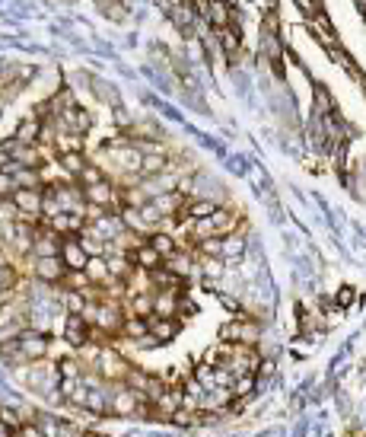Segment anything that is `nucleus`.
Segmentation results:
<instances>
[{"instance_id": "1", "label": "nucleus", "mask_w": 366, "mask_h": 437, "mask_svg": "<svg viewBox=\"0 0 366 437\" xmlns=\"http://www.w3.org/2000/svg\"><path fill=\"white\" fill-rule=\"evenodd\" d=\"M93 374H99V380H105V383H125L127 374H131V364L125 361L118 348L102 345L96 364H93Z\"/></svg>"}, {"instance_id": "2", "label": "nucleus", "mask_w": 366, "mask_h": 437, "mask_svg": "<svg viewBox=\"0 0 366 437\" xmlns=\"http://www.w3.org/2000/svg\"><path fill=\"white\" fill-rule=\"evenodd\" d=\"M143 396L137 390H131L127 383H118L112 390V415L115 418H141V408H143Z\"/></svg>"}, {"instance_id": "3", "label": "nucleus", "mask_w": 366, "mask_h": 437, "mask_svg": "<svg viewBox=\"0 0 366 437\" xmlns=\"http://www.w3.org/2000/svg\"><path fill=\"white\" fill-rule=\"evenodd\" d=\"M19 351H23L26 364H38V361H48V345H51V339H48V332L42 329H23V335H19Z\"/></svg>"}, {"instance_id": "4", "label": "nucleus", "mask_w": 366, "mask_h": 437, "mask_svg": "<svg viewBox=\"0 0 366 437\" xmlns=\"http://www.w3.org/2000/svg\"><path fill=\"white\" fill-rule=\"evenodd\" d=\"M64 275H67V265H64L61 256H42V259L32 256V278L35 281H42V284H61Z\"/></svg>"}, {"instance_id": "5", "label": "nucleus", "mask_w": 366, "mask_h": 437, "mask_svg": "<svg viewBox=\"0 0 366 437\" xmlns=\"http://www.w3.org/2000/svg\"><path fill=\"white\" fill-rule=\"evenodd\" d=\"M83 198H86V204H96V208H102V211L118 208L121 204V192L115 189V182H109V179L86 185V189H83Z\"/></svg>"}, {"instance_id": "6", "label": "nucleus", "mask_w": 366, "mask_h": 437, "mask_svg": "<svg viewBox=\"0 0 366 437\" xmlns=\"http://www.w3.org/2000/svg\"><path fill=\"white\" fill-rule=\"evenodd\" d=\"M61 335H64V342H67L74 351H80V348L93 339V325L86 323L83 316H70V313H64V323H61Z\"/></svg>"}, {"instance_id": "7", "label": "nucleus", "mask_w": 366, "mask_h": 437, "mask_svg": "<svg viewBox=\"0 0 366 437\" xmlns=\"http://www.w3.org/2000/svg\"><path fill=\"white\" fill-rule=\"evenodd\" d=\"M13 208L19 211V217H42L45 208V189H16V195L10 198Z\"/></svg>"}, {"instance_id": "8", "label": "nucleus", "mask_w": 366, "mask_h": 437, "mask_svg": "<svg viewBox=\"0 0 366 437\" xmlns=\"http://www.w3.org/2000/svg\"><path fill=\"white\" fill-rule=\"evenodd\" d=\"M182 291H153V316L179 319Z\"/></svg>"}, {"instance_id": "9", "label": "nucleus", "mask_w": 366, "mask_h": 437, "mask_svg": "<svg viewBox=\"0 0 366 437\" xmlns=\"http://www.w3.org/2000/svg\"><path fill=\"white\" fill-rule=\"evenodd\" d=\"M61 259H64V265H67V268L83 272V268H86V262H90V252L83 249V243L77 240V236H67V240H64V249H61Z\"/></svg>"}, {"instance_id": "10", "label": "nucleus", "mask_w": 366, "mask_h": 437, "mask_svg": "<svg viewBox=\"0 0 366 437\" xmlns=\"http://www.w3.org/2000/svg\"><path fill=\"white\" fill-rule=\"evenodd\" d=\"M182 319H163V316H150V335L159 342V345H166V342H172L175 335L182 332Z\"/></svg>"}, {"instance_id": "11", "label": "nucleus", "mask_w": 366, "mask_h": 437, "mask_svg": "<svg viewBox=\"0 0 366 437\" xmlns=\"http://www.w3.org/2000/svg\"><path fill=\"white\" fill-rule=\"evenodd\" d=\"M210 224H214V233H217V236H232L236 230H239V214L220 204L217 211L210 214Z\"/></svg>"}, {"instance_id": "12", "label": "nucleus", "mask_w": 366, "mask_h": 437, "mask_svg": "<svg viewBox=\"0 0 366 437\" xmlns=\"http://www.w3.org/2000/svg\"><path fill=\"white\" fill-rule=\"evenodd\" d=\"M131 259H134V265H137V268H143V272H157V268H163V265H166V259L159 256L150 243H141V246L131 252Z\"/></svg>"}, {"instance_id": "13", "label": "nucleus", "mask_w": 366, "mask_h": 437, "mask_svg": "<svg viewBox=\"0 0 366 437\" xmlns=\"http://www.w3.org/2000/svg\"><path fill=\"white\" fill-rule=\"evenodd\" d=\"M125 313H127V316L150 319V316H153V291H143V294L125 297Z\"/></svg>"}, {"instance_id": "14", "label": "nucleus", "mask_w": 366, "mask_h": 437, "mask_svg": "<svg viewBox=\"0 0 366 437\" xmlns=\"http://www.w3.org/2000/svg\"><path fill=\"white\" fill-rule=\"evenodd\" d=\"M147 243H150V246H153V249H157V252H159V256H163V259L175 256V252H179V249H182L179 243H175V236L169 233V230H153V233L147 236Z\"/></svg>"}, {"instance_id": "15", "label": "nucleus", "mask_w": 366, "mask_h": 437, "mask_svg": "<svg viewBox=\"0 0 366 437\" xmlns=\"http://www.w3.org/2000/svg\"><path fill=\"white\" fill-rule=\"evenodd\" d=\"M42 125H45L42 118H26L23 125L13 131V141L16 144H38L42 141Z\"/></svg>"}, {"instance_id": "16", "label": "nucleus", "mask_w": 366, "mask_h": 437, "mask_svg": "<svg viewBox=\"0 0 366 437\" xmlns=\"http://www.w3.org/2000/svg\"><path fill=\"white\" fill-rule=\"evenodd\" d=\"M83 272L90 275V281L93 284H105V281H112V268H109V259L105 256H93L90 262H86V268H83Z\"/></svg>"}, {"instance_id": "17", "label": "nucleus", "mask_w": 366, "mask_h": 437, "mask_svg": "<svg viewBox=\"0 0 366 437\" xmlns=\"http://www.w3.org/2000/svg\"><path fill=\"white\" fill-rule=\"evenodd\" d=\"M217 42L220 48H223L226 54H230L232 61L242 54V38H239V29H232V26H226V29H217Z\"/></svg>"}, {"instance_id": "18", "label": "nucleus", "mask_w": 366, "mask_h": 437, "mask_svg": "<svg viewBox=\"0 0 366 437\" xmlns=\"http://www.w3.org/2000/svg\"><path fill=\"white\" fill-rule=\"evenodd\" d=\"M143 335H150V319H141V316H127V319H125V325H121V339L141 342Z\"/></svg>"}, {"instance_id": "19", "label": "nucleus", "mask_w": 366, "mask_h": 437, "mask_svg": "<svg viewBox=\"0 0 366 437\" xmlns=\"http://www.w3.org/2000/svg\"><path fill=\"white\" fill-rule=\"evenodd\" d=\"M58 160H61V169L67 176H80L83 169H86V153L83 151H74V153H58Z\"/></svg>"}, {"instance_id": "20", "label": "nucleus", "mask_w": 366, "mask_h": 437, "mask_svg": "<svg viewBox=\"0 0 366 437\" xmlns=\"http://www.w3.org/2000/svg\"><path fill=\"white\" fill-rule=\"evenodd\" d=\"M86 303H90V297L80 294V291H64V297H61V307H64V313H70V316H83Z\"/></svg>"}, {"instance_id": "21", "label": "nucleus", "mask_w": 366, "mask_h": 437, "mask_svg": "<svg viewBox=\"0 0 366 437\" xmlns=\"http://www.w3.org/2000/svg\"><path fill=\"white\" fill-rule=\"evenodd\" d=\"M232 396L236 399H248L255 390H258V380H255V374H239V377H232Z\"/></svg>"}, {"instance_id": "22", "label": "nucleus", "mask_w": 366, "mask_h": 437, "mask_svg": "<svg viewBox=\"0 0 366 437\" xmlns=\"http://www.w3.org/2000/svg\"><path fill=\"white\" fill-rule=\"evenodd\" d=\"M64 291H80V294H86V291H93V281L86 272H74V268H67V275H64Z\"/></svg>"}, {"instance_id": "23", "label": "nucleus", "mask_w": 366, "mask_h": 437, "mask_svg": "<svg viewBox=\"0 0 366 437\" xmlns=\"http://www.w3.org/2000/svg\"><path fill=\"white\" fill-rule=\"evenodd\" d=\"M274 377H277V361H274V358H262V364H258V370H255L258 386H268Z\"/></svg>"}, {"instance_id": "24", "label": "nucleus", "mask_w": 366, "mask_h": 437, "mask_svg": "<svg viewBox=\"0 0 366 437\" xmlns=\"http://www.w3.org/2000/svg\"><path fill=\"white\" fill-rule=\"evenodd\" d=\"M70 351H74V348L64 342V335H58V339H51V345H48V361H51V364H61L64 358L70 355Z\"/></svg>"}, {"instance_id": "25", "label": "nucleus", "mask_w": 366, "mask_h": 437, "mask_svg": "<svg viewBox=\"0 0 366 437\" xmlns=\"http://www.w3.org/2000/svg\"><path fill=\"white\" fill-rule=\"evenodd\" d=\"M242 252H246V243L239 240V236H223V262H230V259H242Z\"/></svg>"}, {"instance_id": "26", "label": "nucleus", "mask_w": 366, "mask_h": 437, "mask_svg": "<svg viewBox=\"0 0 366 437\" xmlns=\"http://www.w3.org/2000/svg\"><path fill=\"white\" fill-rule=\"evenodd\" d=\"M0 422L7 424V428H13V431H19L26 424V418H23V412H16L13 406H0Z\"/></svg>"}, {"instance_id": "27", "label": "nucleus", "mask_w": 366, "mask_h": 437, "mask_svg": "<svg viewBox=\"0 0 366 437\" xmlns=\"http://www.w3.org/2000/svg\"><path fill=\"white\" fill-rule=\"evenodd\" d=\"M335 303H337V309H351L353 303H357V291L353 287H337V294H335Z\"/></svg>"}, {"instance_id": "28", "label": "nucleus", "mask_w": 366, "mask_h": 437, "mask_svg": "<svg viewBox=\"0 0 366 437\" xmlns=\"http://www.w3.org/2000/svg\"><path fill=\"white\" fill-rule=\"evenodd\" d=\"M58 370H61V377H64V380L83 377V364H80V361H74V358H64V361L58 364Z\"/></svg>"}, {"instance_id": "29", "label": "nucleus", "mask_w": 366, "mask_h": 437, "mask_svg": "<svg viewBox=\"0 0 366 437\" xmlns=\"http://www.w3.org/2000/svg\"><path fill=\"white\" fill-rule=\"evenodd\" d=\"M19 275H16L13 265H0V291H13Z\"/></svg>"}, {"instance_id": "30", "label": "nucleus", "mask_w": 366, "mask_h": 437, "mask_svg": "<svg viewBox=\"0 0 366 437\" xmlns=\"http://www.w3.org/2000/svg\"><path fill=\"white\" fill-rule=\"evenodd\" d=\"M16 195V179L10 173H0V201H10Z\"/></svg>"}, {"instance_id": "31", "label": "nucleus", "mask_w": 366, "mask_h": 437, "mask_svg": "<svg viewBox=\"0 0 366 437\" xmlns=\"http://www.w3.org/2000/svg\"><path fill=\"white\" fill-rule=\"evenodd\" d=\"M16 319H26V313H19L13 303L0 307V329H3V325H10V323H16Z\"/></svg>"}, {"instance_id": "32", "label": "nucleus", "mask_w": 366, "mask_h": 437, "mask_svg": "<svg viewBox=\"0 0 366 437\" xmlns=\"http://www.w3.org/2000/svg\"><path fill=\"white\" fill-rule=\"evenodd\" d=\"M77 179L83 182V189H86V185H93V182H102L105 176H102V169H99V166H86V169H83L80 176H77Z\"/></svg>"}, {"instance_id": "33", "label": "nucleus", "mask_w": 366, "mask_h": 437, "mask_svg": "<svg viewBox=\"0 0 366 437\" xmlns=\"http://www.w3.org/2000/svg\"><path fill=\"white\" fill-rule=\"evenodd\" d=\"M13 163V151H10V141L0 144V173H7V166Z\"/></svg>"}, {"instance_id": "34", "label": "nucleus", "mask_w": 366, "mask_h": 437, "mask_svg": "<svg viewBox=\"0 0 366 437\" xmlns=\"http://www.w3.org/2000/svg\"><path fill=\"white\" fill-rule=\"evenodd\" d=\"M99 3H102V10L112 16V20H121V16H125V7H121V3H112V0H99Z\"/></svg>"}, {"instance_id": "35", "label": "nucleus", "mask_w": 366, "mask_h": 437, "mask_svg": "<svg viewBox=\"0 0 366 437\" xmlns=\"http://www.w3.org/2000/svg\"><path fill=\"white\" fill-rule=\"evenodd\" d=\"M19 300V294H13V291H0V307H7V303H16Z\"/></svg>"}, {"instance_id": "36", "label": "nucleus", "mask_w": 366, "mask_h": 437, "mask_svg": "<svg viewBox=\"0 0 366 437\" xmlns=\"http://www.w3.org/2000/svg\"><path fill=\"white\" fill-rule=\"evenodd\" d=\"M137 345H141V348H147V351H150V348H159V342L153 339V335H143V339L137 342Z\"/></svg>"}, {"instance_id": "37", "label": "nucleus", "mask_w": 366, "mask_h": 437, "mask_svg": "<svg viewBox=\"0 0 366 437\" xmlns=\"http://www.w3.org/2000/svg\"><path fill=\"white\" fill-rule=\"evenodd\" d=\"M0 437H16V431H13V428H7V424L0 422Z\"/></svg>"}, {"instance_id": "38", "label": "nucleus", "mask_w": 366, "mask_h": 437, "mask_svg": "<svg viewBox=\"0 0 366 437\" xmlns=\"http://www.w3.org/2000/svg\"><path fill=\"white\" fill-rule=\"evenodd\" d=\"M0 265H10V259H7V252L0 249Z\"/></svg>"}]
</instances>
